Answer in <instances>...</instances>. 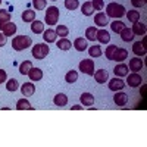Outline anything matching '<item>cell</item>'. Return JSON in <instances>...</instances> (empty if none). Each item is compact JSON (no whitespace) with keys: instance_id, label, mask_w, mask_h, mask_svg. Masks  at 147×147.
Returning a JSON list of instances; mask_svg holds the SVG:
<instances>
[{"instance_id":"1","label":"cell","mask_w":147,"mask_h":147,"mask_svg":"<svg viewBox=\"0 0 147 147\" xmlns=\"http://www.w3.org/2000/svg\"><path fill=\"white\" fill-rule=\"evenodd\" d=\"M32 44V40H31V37L25 35V34H22V35H16L12 38V47H13V50L16 52H22V50H25V49L31 47Z\"/></svg>"},{"instance_id":"2","label":"cell","mask_w":147,"mask_h":147,"mask_svg":"<svg viewBox=\"0 0 147 147\" xmlns=\"http://www.w3.org/2000/svg\"><path fill=\"white\" fill-rule=\"evenodd\" d=\"M125 12H127V9H125L124 6L118 5V3H115V2L109 3V5L106 6V16H107V18L119 19V18H122V16L125 15Z\"/></svg>"},{"instance_id":"3","label":"cell","mask_w":147,"mask_h":147,"mask_svg":"<svg viewBox=\"0 0 147 147\" xmlns=\"http://www.w3.org/2000/svg\"><path fill=\"white\" fill-rule=\"evenodd\" d=\"M49 52H50V49H49L47 43H38V44H35V46H32V50H31L32 57L37 59V60H43L49 55Z\"/></svg>"},{"instance_id":"4","label":"cell","mask_w":147,"mask_h":147,"mask_svg":"<svg viewBox=\"0 0 147 147\" xmlns=\"http://www.w3.org/2000/svg\"><path fill=\"white\" fill-rule=\"evenodd\" d=\"M59 15H60V10L56 6H49L47 12H46V16H44L46 24L47 25H56L59 21Z\"/></svg>"},{"instance_id":"5","label":"cell","mask_w":147,"mask_h":147,"mask_svg":"<svg viewBox=\"0 0 147 147\" xmlns=\"http://www.w3.org/2000/svg\"><path fill=\"white\" fill-rule=\"evenodd\" d=\"M78 68L82 74H87L90 77L94 75V60L93 59H82L78 65Z\"/></svg>"},{"instance_id":"6","label":"cell","mask_w":147,"mask_h":147,"mask_svg":"<svg viewBox=\"0 0 147 147\" xmlns=\"http://www.w3.org/2000/svg\"><path fill=\"white\" fill-rule=\"evenodd\" d=\"M141 82H143V78H141V75H138V72H132V74H128L127 75V82L125 84L129 85V87H132V88L141 85Z\"/></svg>"},{"instance_id":"7","label":"cell","mask_w":147,"mask_h":147,"mask_svg":"<svg viewBox=\"0 0 147 147\" xmlns=\"http://www.w3.org/2000/svg\"><path fill=\"white\" fill-rule=\"evenodd\" d=\"M125 59H128V50L124 47H116L113 52V56H112V60L119 63V62H124Z\"/></svg>"},{"instance_id":"8","label":"cell","mask_w":147,"mask_h":147,"mask_svg":"<svg viewBox=\"0 0 147 147\" xmlns=\"http://www.w3.org/2000/svg\"><path fill=\"white\" fill-rule=\"evenodd\" d=\"M125 81H122L119 77H115V78H112V80H110L109 81V84H107V87H109V90H112V91H121L122 88H124L125 87Z\"/></svg>"},{"instance_id":"9","label":"cell","mask_w":147,"mask_h":147,"mask_svg":"<svg viewBox=\"0 0 147 147\" xmlns=\"http://www.w3.org/2000/svg\"><path fill=\"white\" fill-rule=\"evenodd\" d=\"M143 66H144V63H143L141 57L136 56V57H132V59L129 60V66H128V69L132 71V72H138V71L143 69Z\"/></svg>"},{"instance_id":"10","label":"cell","mask_w":147,"mask_h":147,"mask_svg":"<svg viewBox=\"0 0 147 147\" xmlns=\"http://www.w3.org/2000/svg\"><path fill=\"white\" fill-rule=\"evenodd\" d=\"M96 40L99 41L100 44H107V43L110 41V34H109V31H106L105 28H102V30H97Z\"/></svg>"},{"instance_id":"11","label":"cell","mask_w":147,"mask_h":147,"mask_svg":"<svg viewBox=\"0 0 147 147\" xmlns=\"http://www.w3.org/2000/svg\"><path fill=\"white\" fill-rule=\"evenodd\" d=\"M113 102L118 106H125L127 102H128V94L124 93L122 90L121 91H116V94H113Z\"/></svg>"},{"instance_id":"12","label":"cell","mask_w":147,"mask_h":147,"mask_svg":"<svg viewBox=\"0 0 147 147\" xmlns=\"http://www.w3.org/2000/svg\"><path fill=\"white\" fill-rule=\"evenodd\" d=\"M0 31H2L6 37H12V35H15V34H16V24L9 21V22H6V24H5L3 28L0 30Z\"/></svg>"},{"instance_id":"13","label":"cell","mask_w":147,"mask_h":147,"mask_svg":"<svg viewBox=\"0 0 147 147\" xmlns=\"http://www.w3.org/2000/svg\"><path fill=\"white\" fill-rule=\"evenodd\" d=\"M131 31H132V34H134V35H146V31H147L146 24H143V22H140V21L134 22V24H132Z\"/></svg>"},{"instance_id":"14","label":"cell","mask_w":147,"mask_h":147,"mask_svg":"<svg viewBox=\"0 0 147 147\" xmlns=\"http://www.w3.org/2000/svg\"><path fill=\"white\" fill-rule=\"evenodd\" d=\"M93 77H94V80L99 82V84H106L107 80H109V74H107L106 69H99V71L94 72Z\"/></svg>"},{"instance_id":"15","label":"cell","mask_w":147,"mask_h":147,"mask_svg":"<svg viewBox=\"0 0 147 147\" xmlns=\"http://www.w3.org/2000/svg\"><path fill=\"white\" fill-rule=\"evenodd\" d=\"M128 65H125V63H122V62H119L115 68H113V72H115V75L116 77H119V78H122V77H127L128 75Z\"/></svg>"},{"instance_id":"16","label":"cell","mask_w":147,"mask_h":147,"mask_svg":"<svg viewBox=\"0 0 147 147\" xmlns=\"http://www.w3.org/2000/svg\"><path fill=\"white\" fill-rule=\"evenodd\" d=\"M28 78H30L32 82L43 80V71H41L40 68H34V66H32V68L30 69V72H28Z\"/></svg>"},{"instance_id":"17","label":"cell","mask_w":147,"mask_h":147,"mask_svg":"<svg viewBox=\"0 0 147 147\" xmlns=\"http://www.w3.org/2000/svg\"><path fill=\"white\" fill-rule=\"evenodd\" d=\"M21 93L25 96V97H28V96H32L34 93H35V85H34V82L31 81V82H25L21 87Z\"/></svg>"},{"instance_id":"18","label":"cell","mask_w":147,"mask_h":147,"mask_svg":"<svg viewBox=\"0 0 147 147\" xmlns=\"http://www.w3.org/2000/svg\"><path fill=\"white\" fill-rule=\"evenodd\" d=\"M53 103H55V106H59V107L66 106V105H68V97H66V94H63V93L56 94V96L53 97Z\"/></svg>"},{"instance_id":"19","label":"cell","mask_w":147,"mask_h":147,"mask_svg":"<svg viewBox=\"0 0 147 147\" xmlns=\"http://www.w3.org/2000/svg\"><path fill=\"white\" fill-rule=\"evenodd\" d=\"M94 24H96V25H99V27H102V28L106 27L107 24H109L106 13H103V12H99V13H96V16H94Z\"/></svg>"},{"instance_id":"20","label":"cell","mask_w":147,"mask_h":147,"mask_svg":"<svg viewBox=\"0 0 147 147\" xmlns=\"http://www.w3.org/2000/svg\"><path fill=\"white\" fill-rule=\"evenodd\" d=\"M132 53L136 55V56H138V57H141V56H144L147 52H146V47L143 46V43L141 41H136L132 44Z\"/></svg>"},{"instance_id":"21","label":"cell","mask_w":147,"mask_h":147,"mask_svg":"<svg viewBox=\"0 0 147 147\" xmlns=\"http://www.w3.org/2000/svg\"><path fill=\"white\" fill-rule=\"evenodd\" d=\"M119 35H121L122 41H125V43H129V41H132V40H134V37H136V35L132 34L131 28H128V27H125L124 30H122V31L119 32Z\"/></svg>"},{"instance_id":"22","label":"cell","mask_w":147,"mask_h":147,"mask_svg":"<svg viewBox=\"0 0 147 147\" xmlns=\"http://www.w3.org/2000/svg\"><path fill=\"white\" fill-rule=\"evenodd\" d=\"M72 46L77 49L78 52H84V50H87V40L82 38V37H78V38H75V41L72 43Z\"/></svg>"},{"instance_id":"23","label":"cell","mask_w":147,"mask_h":147,"mask_svg":"<svg viewBox=\"0 0 147 147\" xmlns=\"http://www.w3.org/2000/svg\"><path fill=\"white\" fill-rule=\"evenodd\" d=\"M43 38H44V41H46V43H55V41H56V38H57V34H56V31H55V30L49 28L47 31H44V32H43Z\"/></svg>"},{"instance_id":"24","label":"cell","mask_w":147,"mask_h":147,"mask_svg":"<svg viewBox=\"0 0 147 147\" xmlns=\"http://www.w3.org/2000/svg\"><path fill=\"white\" fill-rule=\"evenodd\" d=\"M31 31H32L34 34H43V32H44V22L34 19V21L31 22Z\"/></svg>"},{"instance_id":"25","label":"cell","mask_w":147,"mask_h":147,"mask_svg":"<svg viewBox=\"0 0 147 147\" xmlns=\"http://www.w3.org/2000/svg\"><path fill=\"white\" fill-rule=\"evenodd\" d=\"M80 99H81L82 106H93L94 105V96L91 93H82Z\"/></svg>"},{"instance_id":"26","label":"cell","mask_w":147,"mask_h":147,"mask_svg":"<svg viewBox=\"0 0 147 147\" xmlns=\"http://www.w3.org/2000/svg\"><path fill=\"white\" fill-rule=\"evenodd\" d=\"M56 44H57V49H60V50H63V52L69 50V49L72 47V43L66 38V37H62L59 41H56Z\"/></svg>"},{"instance_id":"27","label":"cell","mask_w":147,"mask_h":147,"mask_svg":"<svg viewBox=\"0 0 147 147\" xmlns=\"http://www.w3.org/2000/svg\"><path fill=\"white\" fill-rule=\"evenodd\" d=\"M125 27H127V25H125L122 21H119V19H115L113 22H110V28H112V31H113L115 34H119Z\"/></svg>"},{"instance_id":"28","label":"cell","mask_w":147,"mask_h":147,"mask_svg":"<svg viewBox=\"0 0 147 147\" xmlns=\"http://www.w3.org/2000/svg\"><path fill=\"white\" fill-rule=\"evenodd\" d=\"M81 12H82V15H84V16H91V15L94 13V7H93L91 2H85V3H82V6H81Z\"/></svg>"},{"instance_id":"29","label":"cell","mask_w":147,"mask_h":147,"mask_svg":"<svg viewBox=\"0 0 147 147\" xmlns=\"http://www.w3.org/2000/svg\"><path fill=\"white\" fill-rule=\"evenodd\" d=\"M16 109L18 110H32L34 107L31 106V103L27 100V99H19L16 102Z\"/></svg>"},{"instance_id":"30","label":"cell","mask_w":147,"mask_h":147,"mask_svg":"<svg viewBox=\"0 0 147 147\" xmlns=\"http://www.w3.org/2000/svg\"><path fill=\"white\" fill-rule=\"evenodd\" d=\"M9 21H10V12L6 10V9H0V30H2L3 25Z\"/></svg>"},{"instance_id":"31","label":"cell","mask_w":147,"mask_h":147,"mask_svg":"<svg viewBox=\"0 0 147 147\" xmlns=\"http://www.w3.org/2000/svg\"><path fill=\"white\" fill-rule=\"evenodd\" d=\"M88 55H90L91 57H100V56L103 55L102 47H100L99 44H93L91 47H88Z\"/></svg>"},{"instance_id":"32","label":"cell","mask_w":147,"mask_h":147,"mask_svg":"<svg viewBox=\"0 0 147 147\" xmlns=\"http://www.w3.org/2000/svg\"><path fill=\"white\" fill-rule=\"evenodd\" d=\"M18 88H19V82H18V80L10 78V80L6 81V90H7V91L13 93V91H16Z\"/></svg>"},{"instance_id":"33","label":"cell","mask_w":147,"mask_h":147,"mask_svg":"<svg viewBox=\"0 0 147 147\" xmlns=\"http://www.w3.org/2000/svg\"><path fill=\"white\" fill-rule=\"evenodd\" d=\"M77 80H78V72H77V71L71 69V71H68V72H66V75H65V81H66L68 84H74V82H77Z\"/></svg>"},{"instance_id":"34","label":"cell","mask_w":147,"mask_h":147,"mask_svg":"<svg viewBox=\"0 0 147 147\" xmlns=\"http://www.w3.org/2000/svg\"><path fill=\"white\" fill-rule=\"evenodd\" d=\"M32 68V62L31 60H24V62L19 65V72L22 74V75H28L30 69Z\"/></svg>"},{"instance_id":"35","label":"cell","mask_w":147,"mask_h":147,"mask_svg":"<svg viewBox=\"0 0 147 147\" xmlns=\"http://www.w3.org/2000/svg\"><path fill=\"white\" fill-rule=\"evenodd\" d=\"M125 16L128 18V21L131 22V24H134V22H137V21H140V12L138 10H129V12H125Z\"/></svg>"},{"instance_id":"36","label":"cell","mask_w":147,"mask_h":147,"mask_svg":"<svg viewBox=\"0 0 147 147\" xmlns=\"http://www.w3.org/2000/svg\"><path fill=\"white\" fill-rule=\"evenodd\" d=\"M22 21L24 22H32L35 19V10H31V9H27L25 12L22 13Z\"/></svg>"},{"instance_id":"37","label":"cell","mask_w":147,"mask_h":147,"mask_svg":"<svg viewBox=\"0 0 147 147\" xmlns=\"http://www.w3.org/2000/svg\"><path fill=\"white\" fill-rule=\"evenodd\" d=\"M96 34H97V28L96 27H88L85 30V40L94 41L96 40Z\"/></svg>"},{"instance_id":"38","label":"cell","mask_w":147,"mask_h":147,"mask_svg":"<svg viewBox=\"0 0 147 147\" xmlns=\"http://www.w3.org/2000/svg\"><path fill=\"white\" fill-rule=\"evenodd\" d=\"M65 7L68 10H75L80 7V2L78 0H65Z\"/></svg>"},{"instance_id":"39","label":"cell","mask_w":147,"mask_h":147,"mask_svg":"<svg viewBox=\"0 0 147 147\" xmlns=\"http://www.w3.org/2000/svg\"><path fill=\"white\" fill-rule=\"evenodd\" d=\"M32 6L35 10H44L47 6V0H32Z\"/></svg>"},{"instance_id":"40","label":"cell","mask_w":147,"mask_h":147,"mask_svg":"<svg viewBox=\"0 0 147 147\" xmlns=\"http://www.w3.org/2000/svg\"><path fill=\"white\" fill-rule=\"evenodd\" d=\"M55 31H56V34L60 35V37H66V35H69V28H68L66 25H57V28H56Z\"/></svg>"},{"instance_id":"41","label":"cell","mask_w":147,"mask_h":147,"mask_svg":"<svg viewBox=\"0 0 147 147\" xmlns=\"http://www.w3.org/2000/svg\"><path fill=\"white\" fill-rule=\"evenodd\" d=\"M116 47H118V46H115V44H109V46L106 47V52H105L106 59L112 60V56H113V52H115V49H116Z\"/></svg>"},{"instance_id":"42","label":"cell","mask_w":147,"mask_h":147,"mask_svg":"<svg viewBox=\"0 0 147 147\" xmlns=\"http://www.w3.org/2000/svg\"><path fill=\"white\" fill-rule=\"evenodd\" d=\"M91 5H93L94 10L100 12V10H103V7H105V0H91Z\"/></svg>"},{"instance_id":"43","label":"cell","mask_w":147,"mask_h":147,"mask_svg":"<svg viewBox=\"0 0 147 147\" xmlns=\"http://www.w3.org/2000/svg\"><path fill=\"white\" fill-rule=\"evenodd\" d=\"M131 5L134 7H144L146 6V0H131Z\"/></svg>"},{"instance_id":"44","label":"cell","mask_w":147,"mask_h":147,"mask_svg":"<svg viewBox=\"0 0 147 147\" xmlns=\"http://www.w3.org/2000/svg\"><path fill=\"white\" fill-rule=\"evenodd\" d=\"M6 81H7V74H6V71L0 69V84H2V82H6Z\"/></svg>"},{"instance_id":"45","label":"cell","mask_w":147,"mask_h":147,"mask_svg":"<svg viewBox=\"0 0 147 147\" xmlns=\"http://www.w3.org/2000/svg\"><path fill=\"white\" fill-rule=\"evenodd\" d=\"M6 41H7V37H6L3 32H0V47L6 46Z\"/></svg>"},{"instance_id":"46","label":"cell","mask_w":147,"mask_h":147,"mask_svg":"<svg viewBox=\"0 0 147 147\" xmlns=\"http://www.w3.org/2000/svg\"><path fill=\"white\" fill-rule=\"evenodd\" d=\"M71 109H72V110H81V109H82V106H80V105H74Z\"/></svg>"},{"instance_id":"47","label":"cell","mask_w":147,"mask_h":147,"mask_svg":"<svg viewBox=\"0 0 147 147\" xmlns=\"http://www.w3.org/2000/svg\"><path fill=\"white\" fill-rule=\"evenodd\" d=\"M50 2H56V0H50Z\"/></svg>"},{"instance_id":"48","label":"cell","mask_w":147,"mask_h":147,"mask_svg":"<svg viewBox=\"0 0 147 147\" xmlns=\"http://www.w3.org/2000/svg\"><path fill=\"white\" fill-rule=\"evenodd\" d=\"M0 5H2V0H0Z\"/></svg>"}]
</instances>
